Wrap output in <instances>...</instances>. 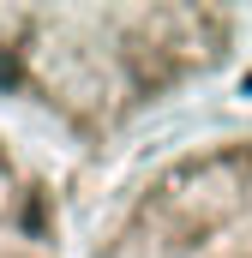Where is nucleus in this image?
I'll return each mask as SVG.
<instances>
[{
	"instance_id": "f257e3e1",
	"label": "nucleus",
	"mask_w": 252,
	"mask_h": 258,
	"mask_svg": "<svg viewBox=\"0 0 252 258\" xmlns=\"http://www.w3.org/2000/svg\"><path fill=\"white\" fill-rule=\"evenodd\" d=\"M234 6H0V102L102 150L234 60Z\"/></svg>"
},
{
	"instance_id": "7ed1b4c3",
	"label": "nucleus",
	"mask_w": 252,
	"mask_h": 258,
	"mask_svg": "<svg viewBox=\"0 0 252 258\" xmlns=\"http://www.w3.org/2000/svg\"><path fill=\"white\" fill-rule=\"evenodd\" d=\"M0 258H60L54 192L6 132H0Z\"/></svg>"
},
{
	"instance_id": "f03ea898",
	"label": "nucleus",
	"mask_w": 252,
	"mask_h": 258,
	"mask_svg": "<svg viewBox=\"0 0 252 258\" xmlns=\"http://www.w3.org/2000/svg\"><path fill=\"white\" fill-rule=\"evenodd\" d=\"M84 258H252V132L150 162L96 222Z\"/></svg>"
}]
</instances>
